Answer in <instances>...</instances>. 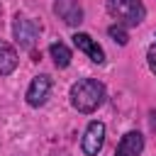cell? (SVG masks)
I'll return each instance as SVG.
<instances>
[{"label":"cell","mask_w":156,"mask_h":156,"mask_svg":"<svg viewBox=\"0 0 156 156\" xmlns=\"http://www.w3.org/2000/svg\"><path fill=\"white\" fill-rule=\"evenodd\" d=\"M107 37H110L112 41H117L119 46H124V44L129 41V37H127V32H124L122 24H110V27H107Z\"/></svg>","instance_id":"cell-11"},{"label":"cell","mask_w":156,"mask_h":156,"mask_svg":"<svg viewBox=\"0 0 156 156\" xmlns=\"http://www.w3.org/2000/svg\"><path fill=\"white\" fill-rule=\"evenodd\" d=\"M49 54H51V58H54V66L56 68H68L71 66V49L63 44V41H54L51 46H49Z\"/></svg>","instance_id":"cell-10"},{"label":"cell","mask_w":156,"mask_h":156,"mask_svg":"<svg viewBox=\"0 0 156 156\" xmlns=\"http://www.w3.org/2000/svg\"><path fill=\"white\" fill-rule=\"evenodd\" d=\"M141 151H144V136H141V132L132 129L119 139L115 156H141Z\"/></svg>","instance_id":"cell-8"},{"label":"cell","mask_w":156,"mask_h":156,"mask_svg":"<svg viewBox=\"0 0 156 156\" xmlns=\"http://www.w3.org/2000/svg\"><path fill=\"white\" fill-rule=\"evenodd\" d=\"M146 63H149L151 73L156 76V44H151V46H149V51H146Z\"/></svg>","instance_id":"cell-12"},{"label":"cell","mask_w":156,"mask_h":156,"mask_svg":"<svg viewBox=\"0 0 156 156\" xmlns=\"http://www.w3.org/2000/svg\"><path fill=\"white\" fill-rule=\"evenodd\" d=\"M149 127H151V129L156 132V112H154V110L149 112Z\"/></svg>","instance_id":"cell-13"},{"label":"cell","mask_w":156,"mask_h":156,"mask_svg":"<svg viewBox=\"0 0 156 156\" xmlns=\"http://www.w3.org/2000/svg\"><path fill=\"white\" fill-rule=\"evenodd\" d=\"M107 12L122 27H136L146 20V7L141 0H107Z\"/></svg>","instance_id":"cell-2"},{"label":"cell","mask_w":156,"mask_h":156,"mask_svg":"<svg viewBox=\"0 0 156 156\" xmlns=\"http://www.w3.org/2000/svg\"><path fill=\"white\" fill-rule=\"evenodd\" d=\"M39 32H41V27L34 20H29L22 12L15 15V20H12V34H15V39L20 41L22 49H32L34 41H37V37H39Z\"/></svg>","instance_id":"cell-3"},{"label":"cell","mask_w":156,"mask_h":156,"mask_svg":"<svg viewBox=\"0 0 156 156\" xmlns=\"http://www.w3.org/2000/svg\"><path fill=\"white\" fill-rule=\"evenodd\" d=\"M54 12L68 27H78L83 22V7L78 0H54Z\"/></svg>","instance_id":"cell-6"},{"label":"cell","mask_w":156,"mask_h":156,"mask_svg":"<svg viewBox=\"0 0 156 156\" xmlns=\"http://www.w3.org/2000/svg\"><path fill=\"white\" fill-rule=\"evenodd\" d=\"M20 63V56H17V49L7 41H0V76H10Z\"/></svg>","instance_id":"cell-9"},{"label":"cell","mask_w":156,"mask_h":156,"mask_svg":"<svg viewBox=\"0 0 156 156\" xmlns=\"http://www.w3.org/2000/svg\"><path fill=\"white\" fill-rule=\"evenodd\" d=\"M102 102H105V85L100 80H95V78H80L78 83L71 85V105L78 112L90 115Z\"/></svg>","instance_id":"cell-1"},{"label":"cell","mask_w":156,"mask_h":156,"mask_svg":"<svg viewBox=\"0 0 156 156\" xmlns=\"http://www.w3.org/2000/svg\"><path fill=\"white\" fill-rule=\"evenodd\" d=\"M49 90H51V78L46 73L34 76L32 83H29V88H27V95H24L27 98V105L29 107H41L46 102V98H49Z\"/></svg>","instance_id":"cell-5"},{"label":"cell","mask_w":156,"mask_h":156,"mask_svg":"<svg viewBox=\"0 0 156 156\" xmlns=\"http://www.w3.org/2000/svg\"><path fill=\"white\" fill-rule=\"evenodd\" d=\"M71 39H73V44H76L83 54H88V58H90L93 63H105V51H102V46H100L90 34H85V32H76Z\"/></svg>","instance_id":"cell-7"},{"label":"cell","mask_w":156,"mask_h":156,"mask_svg":"<svg viewBox=\"0 0 156 156\" xmlns=\"http://www.w3.org/2000/svg\"><path fill=\"white\" fill-rule=\"evenodd\" d=\"M105 144V124L100 119H93L88 127H85V134H83V141H80V149L85 156H98L100 149Z\"/></svg>","instance_id":"cell-4"}]
</instances>
